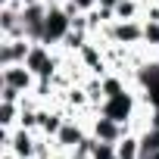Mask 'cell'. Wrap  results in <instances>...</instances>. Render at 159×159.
Here are the masks:
<instances>
[{
	"label": "cell",
	"mask_w": 159,
	"mask_h": 159,
	"mask_svg": "<svg viewBox=\"0 0 159 159\" xmlns=\"http://www.w3.org/2000/svg\"><path fill=\"white\" fill-rule=\"evenodd\" d=\"M69 31H72V16L62 10V3L47 7V22H44V41H41V44L59 47V44L66 41Z\"/></svg>",
	"instance_id": "1"
},
{
	"label": "cell",
	"mask_w": 159,
	"mask_h": 159,
	"mask_svg": "<svg viewBox=\"0 0 159 159\" xmlns=\"http://www.w3.org/2000/svg\"><path fill=\"white\" fill-rule=\"evenodd\" d=\"M88 134H91V128H88L81 119H66V125L59 128V134H56L53 140H56V150H59V153H75L78 143H81Z\"/></svg>",
	"instance_id": "2"
},
{
	"label": "cell",
	"mask_w": 159,
	"mask_h": 159,
	"mask_svg": "<svg viewBox=\"0 0 159 159\" xmlns=\"http://www.w3.org/2000/svg\"><path fill=\"white\" fill-rule=\"evenodd\" d=\"M0 84H10L22 94H31L34 84H38V75L25 66V62H16V66H3L0 69Z\"/></svg>",
	"instance_id": "3"
},
{
	"label": "cell",
	"mask_w": 159,
	"mask_h": 159,
	"mask_svg": "<svg viewBox=\"0 0 159 159\" xmlns=\"http://www.w3.org/2000/svg\"><path fill=\"white\" fill-rule=\"evenodd\" d=\"M22 28H25V38L31 41H44V22H47V7L44 3H25L22 13Z\"/></svg>",
	"instance_id": "4"
},
{
	"label": "cell",
	"mask_w": 159,
	"mask_h": 159,
	"mask_svg": "<svg viewBox=\"0 0 159 159\" xmlns=\"http://www.w3.org/2000/svg\"><path fill=\"white\" fill-rule=\"evenodd\" d=\"M31 44H34L31 38H0V69H3V66H16V62H25Z\"/></svg>",
	"instance_id": "5"
},
{
	"label": "cell",
	"mask_w": 159,
	"mask_h": 159,
	"mask_svg": "<svg viewBox=\"0 0 159 159\" xmlns=\"http://www.w3.org/2000/svg\"><path fill=\"white\" fill-rule=\"evenodd\" d=\"M88 128H91V134H94L97 140H106V143H116L119 137H125V134L131 131L128 125H119V122H112V119H109V116H103V112H97V116L91 119V125H88Z\"/></svg>",
	"instance_id": "6"
},
{
	"label": "cell",
	"mask_w": 159,
	"mask_h": 159,
	"mask_svg": "<svg viewBox=\"0 0 159 159\" xmlns=\"http://www.w3.org/2000/svg\"><path fill=\"white\" fill-rule=\"evenodd\" d=\"M116 156L119 159H140V134L128 131L125 137L116 140Z\"/></svg>",
	"instance_id": "7"
},
{
	"label": "cell",
	"mask_w": 159,
	"mask_h": 159,
	"mask_svg": "<svg viewBox=\"0 0 159 159\" xmlns=\"http://www.w3.org/2000/svg\"><path fill=\"white\" fill-rule=\"evenodd\" d=\"M19 112H22V103H0V125L16 128L19 125Z\"/></svg>",
	"instance_id": "8"
},
{
	"label": "cell",
	"mask_w": 159,
	"mask_h": 159,
	"mask_svg": "<svg viewBox=\"0 0 159 159\" xmlns=\"http://www.w3.org/2000/svg\"><path fill=\"white\" fill-rule=\"evenodd\" d=\"M143 44L153 47V50H159V22L143 19Z\"/></svg>",
	"instance_id": "9"
},
{
	"label": "cell",
	"mask_w": 159,
	"mask_h": 159,
	"mask_svg": "<svg viewBox=\"0 0 159 159\" xmlns=\"http://www.w3.org/2000/svg\"><path fill=\"white\" fill-rule=\"evenodd\" d=\"M91 159H119V156H116V143L97 140V143H94V153H91Z\"/></svg>",
	"instance_id": "10"
},
{
	"label": "cell",
	"mask_w": 159,
	"mask_h": 159,
	"mask_svg": "<svg viewBox=\"0 0 159 159\" xmlns=\"http://www.w3.org/2000/svg\"><path fill=\"white\" fill-rule=\"evenodd\" d=\"M0 159H19V156H16L13 150H3V156H0Z\"/></svg>",
	"instance_id": "11"
}]
</instances>
